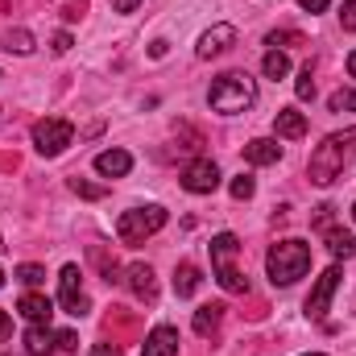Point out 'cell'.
Instances as JSON below:
<instances>
[{
	"instance_id": "1",
	"label": "cell",
	"mask_w": 356,
	"mask_h": 356,
	"mask_svg": "<svg viewBox=\"0 0 356 356\" xmlns=\"http://www.w3.org/2000/svg\"><path fill=\"white\" fill-rule=\"evenodd\" d=\"M356 158V129L348 133H332L323 145H315V154H311V162H307V175L315 186H332L336 178L344 175V166Z\"/></svg>"
},
{
	"instance_id": "2",
	"label": "cell",
	"mask_w": 356,
	"mask_h": 356,
	"mask_svg": "<svg viewBox=\"0 0 356 356\" xmlns=\"http://www.w3.org/2000/svg\"><path fill=\"white\" fill-rule=\"evenodd\" d=\"M311 269V245L307 241H277L266 253V273L273 286H294L298 277H307Z\"/></svg>"
},
{
	"instance_id": "3",
	"label": "cell",
	"mask_w": 356,
	"mask_h": 356,
	"mask_svg": "<svg viewBox=\"0 0 356 356\" xmlns=\"http://www.w3.org/2000/svg\"><path fill=\"white\" fill-rule=\"evenodd\" d=\"M207 104L224 116H236V112H249L257 104V83L245 75V71H224L211 91H207Z\"/></svg>"
},
{
	"instance_id": "4",
	"label": "cell",
	"mask_w": 356,
	"mask_h": 356,
	"mask_svg": "<svg viewBox=\"0 0 356 356\" xmlns=\"http://www.w3.org/2000/svg\"><path fill=\"white\" fill-rule=\"evenodd\" d=\"M236 253H241V241H236L232 232L211 236V273H216V282H220L228 294H245V290H249V277L236 269Z\"/></svg>"
},
{
	"instance_id": "5",
	"label": "cell",
	"mask_w": 356,
	"mask_h": 356,
	"mask_svg": "<svg viewBox=\"0 0 356 356\" xmlns=\"http://www.w3.org/2000/svg\"><path fill=\"white\" fill-rule=\"evenodd\" d=\"M166 228V207H158V203H149V207H129V211H120V220H116V236L124 241V245H141L145 236H154V232H162Z\"/></svg>"
},
{
	"instance_id": "6",
	"label": "cell",
	"mask_w": 356,
	"mask_h": 356,
	"mask_svg": "<svg viewBox=\"0 0 356 356\" xmlns=\"http://www.w3.org/2000/svg\"><path fill=\"white\" fill-rule=\"evenodd\" d=\"M71 141H75V129H71V120L46 116V120H38V124H33V149H38L42 158H58V154H63Z\"/></svg>"
},
{
	"instance_id": "7",
	"label": "cell",
	"mask_w": 356,
	"mask_h": 356,
	"mask_svg": "<svg viewBox=\"0 0 356 356\" xmlns=\"http://www.w3.org/2000/svg\"><path fill=\"white\" fill-rule=\"evenodd\" d=\"M58 302L75 319L88 315L91 302H88V294H83V273H79V266H63V273H58Z\"/></svg>"
},
{
	"instance_id": "8",
	"label": "cell",
	"mask_w": 356,
	"mask_h": 356,
	"mask_svg": "<svg viewBox=\"0 0 356 356\" xmlns=\"http://www.w3.org/2000/svg\"><path fill=\"white\" fill-rule=\"evenodd\" d=\"M336 286H340V266L323 269L319 282H315V290H311V298H307V319H323L327 315V302H332Z\"/></svg>"
},
{
	"instance_id": "9",
	"label": "cell",
	"mask_w": 356,
	"mask_h": 356,
	"mask_svg": "<svg viewBox=\"0 0 356 356\" xmlns=\"http://www.w3.org/2000/svg\"><path fill=\"white\" fill-rule=\"evenodd\" d=\"M182 186H186L191 195H211V191L220 186V170H216V162H211V158L191 162V166L182 170Z\"/></svg>"
},
{
	"instance_id": "10",
	"label": "cell",
	"mask_w": 356,
	"mask_h": 356,
	"mask_svg": "<svg viewBox=\"0 0 356 356\" xmlns=\"http://www.w3.org/2000/svg\"><path fill=\"white\" fill-rule=\"evenodd\" d=\"M124 282H129V290H133L141 302H154V298H158V282H154V269L145 266V261H133V266L124 269Z\"/></svg>"
},
{
	"instance_id": "11",
	"label": "cell",
	"mask_w": 356,
	"mask_h": 356,
	"mask_svg": "<svg viewBox=\"0 0 356 356\" xmlns=\"http://www.w3.org/2000/svg\"><path fill=\"white\" fill-rule=\"evenodd\" d=\"M232 42H236V29H232V25H211V29L199 38L195 54H199V58H216V54H224Z\"/></svg>"
},
{
	"instance_id": "12",
	"label": "cell",
	"mask_w": 356,
	"mask_h": 356,
	"mask_svg": "<svg viewBox=\"0 0 356 356\" xmlns=\"http://www.w3.org/2000/svg\"><path fill=\"white\" fill-rule=\"evenodd\" d=\"M141 356H178V332L170 327V323H158V327L145 336Z\"/></svg>"
},
{
	"instance_id": "13",
	"label": "cell",
	"mask_w": 356,
	"mask_h": 356,
	"mask_svg": "<svg viewBox=\"0 0 356 356\" xmlns=\"http://www.w3.org/2000/svg\"><path fill=\"white\" fill-rule=\"evenodd\" d=\"M54 348H58V332H50V323H29L25 356H54Z\"/></svg>"
},
{
	"instance_id": "14",
	"label": "cell",
	"mask_w": 356,
	"mask_h": 356,
	"mask_svg": "<svg viewBox=\"0 0 356 356\" xmlns=\"http://www.w3.org/2000/svg\"><path fill=\"white\" fill-rule=\"evenodd\" d=\"M17 311H21V319H29V323H50V315H54V302H50L46 294L29 290V294H21Z\"/></svg>"
},
{
	"instance_id": "15",
	"label": "cell",
	"mask_w": 356,
	"mask_h": 356,
	"mask_svg": "<svg viewBox=\"0 0 356 356\" xmlns=\"http://www.w3.org/2000/svg\"><path fill=\"white\" fill-rule=\"evenodd\" d=\"M95 170L104 178H124L133 170V154H129V149H104V154L95 158Z\"/></svg>"
},
{
	"instance_id": "16",
	"label": "cell",
	"mask_w": 356,
	"mask_h": 356,
	"mask_svg": "<svg viewBox=\"0 0 356 356\" xmlns=\"http://www.w3.org/2000/svg\"><path fill=\"white\" fill-rule=\"evenodd\" d=\"M273 133H277V137H286V141H298V137L307 133V116H302V112H294V108H282V112L273 116Z\"/></svg>"
},
{
	"instance_id": "17",
	"label": "cell",
	"mask_w": 356,
	"mask_h": 356,
	"mask_svg": "<svg viewBox=\"0 0 356 356\" xmlns=\"http://www.w3.org/2000/svg\"><path fill=\"white\" fill-rule=\"evenodd\" d=\"M245 158H249L253 166H273V162H282V145H277L273 137H257V141L245 145Z\"/></svg>"
},
{
	"instance_id": "18",
	"label": "cell",
	"mask_w": 356,
	"mask_h": 356,
	"mask_svg": "<svg viewBox=\"0 0 356 356\" xmlns=\"http://www.w3.org/2000/svg\"><path fill=\"white\" fill-rule=\"evenodd\" d=\"M327 253H332L336 261H340V257L348 261V257L356 253V236L348 232V228H327Z\"/></svg>"
},
{
	"instance_id": "19",
	"label": "cell",
	"mask_w": 356,
	"mask_h": 356,
	"mask_svg": "<svg viewBox=\"0 0 356 356\" xmlns=\"http://www.w3.org/2000/svg\"><path fill=\"white\" fill-rule=\"evenodd\" d=\"M220 319H224V307H220V302H207V307L195 311V332H199V336H211V332L220 327Z\"/></svg>"
},
{
	"instance_id": "20",
	"label": "cell",
	"mask_w": 356,
	"mask_h": 356,
	"mask_svg": "<svg viewBox=\"0 0 356 356\" xmlns=\"http://www.w3.org/2000/svg\"><path fill=\"white\" fill-rule=\"evenodd\" d=\"M199 290V269L191 266V261H182V266L175 269V294L178 298H191Z\"/></svg>"
},
{
	"instance_id": "21",
	"label": "cell",
	"mask_w": 356,
	"mask_h": 356,
	"mask_svg": "<svg viewBox=\"0 0 356 356\" xmlns=\"http://www.w3.org/2000/svg\"><path fill=\"white\" fill-rule=\"evenodd\" d=\"M261 71H266V79H286V75H290V58H286L282 50H269L266 63H261Z\"/></svg>"
},
{
	"instance_id": "22",
	"label": "cell",
	"mask_w": 356,
	"mask_h": 356,
	"mask_svg": "<svg viewBox=\"0 0 356 356\" xmlns=\"http://www.w3.org/2000/svg\"><path fill=\"white\" fill-rule=\"evenodd\" d=\"M4 50H8V54H29V50H33V33H29V29H13V33L4 38Z\"/></svg>"
},
{
	"instance_id": "23",
	"label": "cell",
	"mask_w": 356,
	"mask_h": 356,
	"mask_svg": "<svg viewBox=\"0 0 356 356\" xmlns=\"http://www.w3.org/2000/svg\"><path fill=\"white\" fill-rule=\"evenodd\" d=\"M327 108H332V112H356V91L353 88H340L332 99H327Z\"/></svg>"
},
{
	"instance_id": "24",
	"label": "cell",
	"mask_w": 356,
	"mask_h": 356,
	"mask_svg": "<svg viewBox=\"0 0 356 356\" xmlns=\"http://www.w3.org/2000/svg\"><path fill=\"white\" fill-rule=\"evenodd\" d=\"M71 191H75V195H79V199H104V195H108V191H104V186H95V182H88V178H71Z\"/></svg>"
},
{
	"instance_id": "25",
	"label": "cell",
	"mask_w": 356,
	"mask_h": 356,
	"mask_svg": "<svg viewBox=\"0 0 356 356\" xmlns=\"http://www.w3.org/2000/svg\"><path fill=\"white\" fill-rule=\"evenodd\" d=\"M17 282H21V286H29V290H38V286L46 282V269H42V266H21V269H17Z\"/></svg>"
},
{
	"instance_id": "26",
	"label": "cell",
	"mask_w": 356,
	"mask_h": 356,
	"mask_svg": "<svg viewBox=\"0 0 356 356\" xmlns=\"http://www.w3.org/2000/svg\"><path fill=\"white\" fill-rule=\"evenodd\" d=\"M294 91H298V99H315V79H311V67H302V75L294 79Z\"/></svg>"
},
{
	"instance_id": "27",
	"label": "cell",
	"mask_w": 356,
	"mask_h": 356,
	"mask_svg": "<svg viewBox=\"0 0 356 356\" xmlns=\"http://www.w3.org/2000/svg\"><path fill=\"white\" fill-rule=\"evenodd\" d=\"M253 191H257V182H253L249 175L232 178V199H253Z\"/></svg>"
},
{
	"instance_id": "28",
	"label": "cell",
	"mask_w": 356,
	"mask_h": 356,
	"mask_svg": "<svg viewBox=\"0 0 356 356\" xmlns=\"http://www.w3.org/2000/svg\"><path fill=\"white\" fill-rule=\"evenodd\" d=\"M340 25H344L348 33H356V0H344V13H340Z\"/></svg>"
},
{
	"instance_id": "29",
	"label": "cell",
	"mask_w": 356,
	"mask_h": 356,
	"mask_svg": "<svg viewBox=\"0 0 356 356\" xmlns=\"http://www.w3.org/2000/svg\"><path fill=\"white\" fill-rule=\"evenodd\" d=\"M58 348H63V353H75V348H79V336H75V332H58Z\"/></svg>"
},
{
	"instance_id": "30",
	"label": "cell",
	"mask_w": 356,
	"mask_h": 356,
	"mask_svg": "<svg viewBox=\"0 0 356 356\" xmlns=\"http://www.w3.org/2000/svg\"><path fill=\"white\" fill-rule=\"evenodd\" d=\"M327 4H332V0H298L302 13H327Z\"/></svg>"
},
{
	"instance_id": "31",
	"label": "cell",
	"mask_w": 356,
	"mask_h": 356,
	"mask_svg": "<svg viewBox=\"0 0 356 356\" xmlns=\"http://www.w3.org/2000/svg\"><path fill=\"white\" fill-rule=\"evenodd\" d=\"M8 336H13V315H8V311H0V344H4Z\"/></svg>"
},
{
	"instance_id": "32",
	"label": "cell",
	"mask_w": 356,
	"mask_h": 356,
	"mask_svg": "<svg viewBox=\"0 0 356 356\" xmlns=\"http://www.w3.org/2000/svg\"><path fill=\"white\" fill-rule=\"evenodd\" d=\"M71 50V33H54V54H67Z\"/></svg>"
},
{
	"instance_id": "33",
	"label": "cell",
	"mask_w": 356,
	"mask_h": 356,
	"mask_svg": "<svg viewBox=\"0 0 356 356\" xmlns=\"http://www.w3.org/2000/svg\"><path fill=\"white\" fill-rule=\"evenodd\" d=\"M137 4H141V0H112L116 13H137Z\"/></svg>"
},
{
	"instance_id": "34",
	"label": "cell",
	"mask_w": 356,
	"mask_h": 356,
	"mask_svg": "<svg viewBox=\"0 0 356 356\" xmlns=\"http://www.w3.org/2000/svg\"><path fill=\"white\" fill-rule=\"evenodd\" d=\"M91 356H120V348H108V344H99V348H95Z\"/></svg>"
},
{
	"instance_id": "35",
	"label": "cell",
	"mask_w": 356,
	"mask_h": 356,
	"mask_svg": "<svg viewBox=\"0 0 356 356\" xmlns=\"http://www.w3.org/2000/svg\"><path fill=\"white\" fill-rule=\"evenodd\" d=\"M348 75H353V79H356V50H353V54H348Z\"/></svg>"
},
{
	"instance_id": "36",
	"label": "cell",
	"mask_w": 356,
	"mask_h": 356,
	"mask_svg": "<svg viewBox=\"0 0 356 356\" xmlns=\"http://www.w3.org/2000/svg\"><path fill=\"white\" fill-rule=\"evenodd\" d=\"M302 356H323V353H302Z\"/></svg>"
},
{
	"instance_id": "37",
	"label": "cell",
	"mask_w": 356,
	"mask_h": 356,
	"mask_svg": "<svg viewBox=\"0 0 356 356\" xmlns=\"http://www.w3.org/2000/svg\"><path fill=\"white\" fill-rule=\"evenodd\" d=\"M0 286H4V269H0Z\"/></svg>"
},
{
	"instance_id": "38",
	"label": "cell",
	"mask_w": 356,
	"mask_h": 356,
	"mask_svg": "<svg viewBox=\"0 0 356 356\" xmlns=\"http://www.w3.org/2000/svg\"><path fill=\"white\" fill-rule=\"evenodd\" d=\"M353 220H356V207H353Z\"/></svg>"
},
{
	"instance_id": "39",
	"label": "cell",
	"mask_w": 356,
	"mask_h": 356,
	"mask_svg": "<svg viewBox=\"0 0 356 356\" xmlns=\"http://www.w3.org/2000/svg\"><path fill=\"white\" fill-rule=\"evenodd\" d=\"M0 249H4V245H0Z\"/></svg>"
}]
</instances>
